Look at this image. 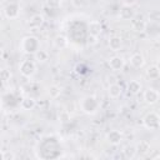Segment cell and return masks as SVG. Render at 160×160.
I'll list each match as a JSON object with an SVG mask.
<instances>
[{"label":"cell","instance_id":"6da1fadb","mask_svg":"<svg viewBox=\"0 0 160 160\" xmlns=\"http://www.w3.org/2000/svg\"><path fill=\"white\" fill-rule=\"evenodd\" d=\"M79 106H80V110H81L84 114H86V115H94V114L99 110L100 102H99V100H98L95 96H92V95H86V96H84V98L80 100Z\"/></svg>","mask_w":160,"mask_h":160},{"label":"cell","instance_id":"7a4b0ae2","mask_svg":"<svg viewBox=\"0 0 160 160\" xmlns=\"http://www.w3.org/2000/svg\"><path fill=\"white\" fill-rule=\"evenodd\" d=\"M39 48H40L39 40L36 36H32V35L22 38L20 41V45H19V49L25 54H34Z\"/></svg>","mask_w":160,"mask_h":160},{"label":"cell","instance_id":"3957f363","mask_svg":"<svg viewBox=\"0 0 160 160\" xmlns=\"http://www.w3.org/2000/svg\"><path fill=\"white\" fill-rule=\"evenodd\" d=\"M19 71L24 78H31L36 72V62L32 60L25 59L19 64Z\"/></svg>","mask_w":160,"mask_h":160},{"label":"cell","instance_id":"277c9868","mask_svg":"<svg viewBox=\"0 0 160 160\" xmlns=\"http://www.w3.org/2000/svg\"><path fill=\"white\" fill-rule=\"evenodd\" d=\"M142 124H144V126H145L148 130H151V131L158 130L159 126H160L159 115H158L155 111L148 112V114L144 116V119H142Z\"/></svg>","mask_w":160,"mask_h":160},{"label":"cell","instance_id":"5b68a950","mask_svg":"<svg viewBox=\"0 0 160 160\" xmlns=\"http://www.w3.org/2000/svg\"><path fill=\"white\" fill-rule=\"evenodd\" d=\"M159 91L154 88H148L146 90H144L142 92V98H144V101L149 105H155L158 101H159Z\"/></svg>","mask_w":160,"mask_h":160},{"label":"cell","instance_id":"8992f818","mask_svg":"<svg viewBox=\"0 0 160 160\" xmlns=\"http://www.w3.org/2000/svg\"><path fill=\"white\" fill-rule=\"evenodd\" d=\"M4 14H5V16L8 19H16L19 16V14H20V6H19V4L15 2V1L9 2L5 6V9H4Z\"/></svg>","mask_w":160,"mask_h":160},{"label":"cell","instance_id":"52a82bcc","mask_svg":"<svg viewBox=\"0 0 160 160\" xmlns=\"http://www.w3.org/2000/svg\"><path fill=\"white\" fill-rule=\"evenodd\" d=\"M109 66L112 71H120L125 66V59L120 55H114L109 59Z\"/></svg>","mask_w":160,"mask_h":160},{"label":"cell","instance_id":"ba28073f","mask_svg":"<svg viewBox=\"0 0 160 160\" xmlns=\"http://www.w3.org/2000/svg\"><path fill=\"white\" fill-rule=\"evenodd\" d=\"M124 139V135L120 130H110L106 134V141L110 145H119Z\"/></svg>","mask_w":160,"mask_h":160},{"label":"cell","instance_id":"9c48e42d","mask_svg":"<svg viewBox=\"0 0 160 160\" xmlns=\"http://www.w3.org/2000/svg\"><path fill=\"white\" fill-rule=\"evenodd\" d=\"M144 64H145V58L142 56V54L135 52L130 56V65L134 69H140V68L144 66Z\"/></svg>","mask_w":160,"mask_h":160},{"label":"cell","instance_id":"30bf717a","mask_svg":"<svg viewBox=\"0 0 160 160\" xmlns=\"http://www.w3.org/2000/svg\"><path fill=\"white\" fill-rule=\"evenodd\" d=\"M135 16V10L132 6H122L119 12V19L120 20H132Z\"/></svg>","mask_w":160,"mask_h":160},{"label":"cell","instance_id":"8fae6325","mask_svg":"<svg viewBox=\"0 0 160 160\" xmlns=\"http://www.w3.org/2000/svg\"><path fill=\"white\" fill-rule=\"evenodd\" d=\"M122 92V88L118 82H111L108 88V94L111 99H118Z\"/></svg>","mask_w":160,"mask_h":160},{"label":"cell","instance_id":"7c38bea8","mask_svg":"<svg viewBox=\"0 0 160 160\" xmlns=\"http://www.w3.org/2000/svg\"><path fill=\"white\" fill-rule=\"evenodd\" d=\"M44 21H45V19H44V16H42L41 14H34V15L30 18L29 26H30L31 29H39V28L42 26Z\"/></svg>","mask_w":160,"mask_h":160},{"label":"cell","instance_id":"4fadbf2b","mask_svg":"<svg viewBox=\"0 0 160 160\" xmlns=\"http://www.w3.org/2000/svg\"><path fill=\"white\" fill-rule=\"evenodd\" d=\"M88 30H89V34L91 35H95V36H99L102 31V26L100 24V21L98 20H91L88 25Z\"/></svg>","mask_w":160,"mask_h":160},{"label":"cell","instance_id":"5bb4252c","mask_svg":"<svg viewBox=\"0 0 160 160\" xmlns=\"http://www.w3.org/2000/svg\"><path fill=\"white\" fill-rule=\"evenodd\" d=\"M35 106H36V101H35V99L31 98V96H26V98L21 99V101H20V108H21L22 110H25V111H30V110H32Z\"/></svg>","mask_w":160,"mask_h":160},{"label":"cell","instance_id":"9a60e30c","mask_svg":"<svg viewBox=\"0 0 160 160\" xmlns=\"http://www.w3.org/2000/svg\"><path fill=\"white\" fill-rule=\"evenodd\" d=\"M108 45H109V48H110L111 51H119L121 49V46H122V40H121L120 36L114 35V36H111L109 39Z\"/></svg>","mask_w":160,"mask_h":160},{"label":"cell","instance_id":"2e32d148","mask_svg":"<svg viewBox=\"0 0 160 160\" xmlns=\"http://www.w3.org/2000/svg\"><path fill=\"white\" fill-rule=\"evenodd\" d=\"M52 44H54V46H55L56 49H65V48L68 46L69 41H68V38H66V36L59 34V35H56V36L54 38Z\"/></svg>","mask_w":160,"mask_h":160},{"label":"cell","instance_id":"e0dca14e","mask_svg":"<svg viewBox=\"0 0 160 160\" xmlns=\"http://www.w3.org/2000/svg\"><path fill=\"white\" fill-rule=\"evenodd\" d=\"M34 59L36 62H40V64H44L49 60V52L46 50H42V49H38L35 52H34Z\"/></svg>","mask_w":160,"mask_h":160},{"label":"cell","instance_id":"ac0fdd59","mask_svg":"<svg viewBox=\"0 0 160 160\" xmlns=\"http://www.w3.org/2000/svg\"><path fill=\"white\" fill-rule=\"evenodd\" d=\"M141 89H142V85H141V82L138 81V80H130V81L128 82V90H129V92L132 94V95L139 94V92L141 91Z\"/></svg>","mask_w":160,"mask_h":160},{"label":"cell","instance_id":"d6986e66","mask_svg":"<svg viewBox=\"0 0 160 160\" xmlns=\"http://www.w3.org/2000/svg\"><path fill=\"white\" fill-rule=\"evenodd\" d=\"M146 76H148L150 80H158L159 76H160L159 66H158V65H150V66L146 69Z\"/></svg>","mask_w":160,"mask_h":160},{"label":"cell","instance_id":"ffe728a7","mask_svg":"<svg viewBox=\"0 0 160 160\" xmlns=\"http://www.w3.org/2000/svg\"><path fill=\"white\" fill-rule=\"evenodd\" d=\"M61 91H62L61 86H59V85H56V84H52V85H50V86L48 88V95H49L51 99H58V98L60 96Z\"/></svg>","mask_w":160,"mask_h":160},{"label":"cell","instance_id":"44dd1931","mask_svg":"<svg viewBox=\"0 0 160 160\" xmlns=\"http://www.w3.org/2000/svg\"><path fill=\"white\" fill-rule=\"evenodd\" d=\"M136 154H138V151H136L135 145H128V146H125L124 150H122L124 158H125V159H129V160L134 159V158L136 156Z\"/></svg>","mask_w":160,"mask_h":160},{"label":"cell","instance_id":"7402d4cb","mask_svg":"<svg viewBox=\"0 0 160 160\" xmlns=\"http://www.w3.org/2000/svg\"><path fill=\"white\" fill-rule=\"evenodd\" d=\"M135 148H136V151L142 154V155H145V154H148L150 151V144L146 140H141L138 145H135Z\"/></svg>","mask_w":160,"mask_h":160},{"label":"cell","instance_id":"603a6c76","mask_svg":"<svg viewBox=\"0 0 160 160\" xmlns=\"http://www.w3.org/2000/svg\"><path fill=\"white\" fill-rule=\"evenodd\" d=\"M70 118H71V115H70V112H69L68 110L60 111V112H59V116H58V119H59L60 122H68V121L70 120Z\"/></svg>","mask_w":160,"mask_h":160},{"label":"cell","instance_id":"cb8c5ba5","mask_svg":"<svg viewBox=\"0 0 160 160\" xmlns=\"http://www.w3.org/2000/svg\"><path fill=\"white\" fill-rule=\"evenodd\" d=\"M145 24L144 21H139V20H134L132 21V29L135 31H144L145 30Z\"/></svg>","mask_w":160,"mask_h":160},{"label":"cell","instance_id":"d4e9b609","mask_svg":"<svg viewBox=\"0 0 160 160\" xmlns=\"http://www.w3.org/2000/svg\"><path fill=\"white\" fill-rule=\"evenodd\" d=\"M86 42H88L89 46H95V45H98V42H99V36H95V35L89 34L88 38H86Z\"/></svg>","mask_w":160,"mask_h":160},{"label":"cell","instance_id":"484cf974","mask_svg":"<svg viewBox=\"0 0 160 160\" xmlns=\"http://www.w3.org/2000/svg\"><path fill=\"white\" fill-rule=\"evenodd\" d=\"M11 78V72L8 69H0V80L1 81H8Z\"/></svg>","mask_w":160,"mask_h":160},{"label":"cell","instance_id":"4316f807","mask_svg":"<svg viewBox=\"0 0 160 160\" xmlns=\"http://www.w3.org/2000/svg\"><path fill=\"white\" fill-rule=\"evenodd\" d=\"M61 4V0H46V5L51 9H58Z\"/></svg>","mask_w":160,"mask_h":160},{"label":"cell","instance_id":"83f0119b","mask_svg":"<svg viewBox=\"0 0 160 160\" xmlns=\"http://www.w3.org/2000/svg\"><path fill=\"white\" fill-rule=\"evenodd\" d=\"M124 6H134L138 0H121Z\"/></svg>","mask_w":160,"mask_h":160},{"label":"cell","instance_id":"f1b7e54d","mask_svg":"<svg viewBox=\"0 0 160 160\" xmlns=\"http://www.w3.org/2000/svg\"><path fill=\"white\" fill-rule=\"evenodd\" d=\"M71 1V4L75 6V8H80V6H82V4H84V0H70Z\"/></svg>","mask_w":160,"mask_h":160},{"label":"cell","instance_id":"f546056e","mask_svg":"<svg viewBox=\"0 0 160 160\" xmlns=\"http://www.w3.org/2000/svg\"><path fill=\"white\" fill-rule=\"evenodd\" d=\"M5 159V152L2 150H0V160H4Z\"/></svg>","mask_w":160,"mask_h":160},{"label":"cell","instance_id":"4dcf8cb0","mask_svg":"<svg viewBox=\"0 0 160 160\" xmlns=\"http://www.w3.org/2000/svg\"><path fill=\"white\" fill-rule=\"evenodd\" d=\"M158 158H160V154H155L154 156H151V159H158Z\"/></svg>","mask_w":160,"mask_h":160},{"label":"cell","instance_id":"1f68e13d","mask_svg":"<svg viewBox=\"0 0 160 160\" xmlns=\"http://www.w3.org/2000/svg\"><path fill=\"white\" fill-rule=\"evenodd\" d=\"M1 108H2V100L0 99V110H1Z\"/></svg>","mask_w":160,"mask_h":160},{"label":"cell","instance_id":"d6a6232c","mask_svg":"<svg viewBox=\"0 0 160 160\" xmlns=\"http://www.w3.org/2000/svg\"><path fill=\"white\" fill-rule=\"evenodd\" d=\"M1 31H2V25H1V22H0V34H1Z\"/></svg>","mask_w":160,"mask_h":160},{"label":"cell","instance_id":"836d02e7","mask_svg":"<svg viewBox=\"0 0 160 160\" xmlns=\"http://www.w3.org/2000/svg\"><path fill=\"white\" fill-rule=\"evenodd\" d=\"M1 55H2V50L0 49V58H1Z\"/></svg>","mask_w":160,"mask_h":160},{"label":"cell","instance_id":"e575fe53","mask_svg":"<svg viewBox=\"0 0 160 160\" xmlns=\"http://www.w3.org/2000/svg\"><path fill=\"white\" fill-rule=\"evenodd\" d=\"M61 1H62V0H61Z\"/></svg>","mask_w":160,"mask_h":160}]
</instances>
